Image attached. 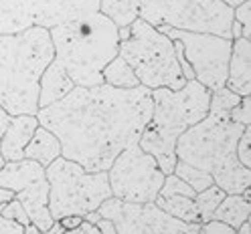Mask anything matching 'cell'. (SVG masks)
I'll return each instance as SVG.
<instances>
[{"label":"cell","instance_id":"1","mask_svg":"<svg viewBox=\"0 0 251 234\" xmlns=\"http://www.w3.org/2000/svg\"><path fill=\"white\" fill-rule=\"evenodd\" d=\"M152 115V95L146 85L118 89L107 83L75 85L65 97L41 107L39 126L51 129L61 155L101 171L130 144H136Z\"/></svg>","mask_w":251,"mask_h":234},{"label":"cell","instance_id":"2","mask_svg":"<svg viewBox=\"0 0 251 234\" xmlns=\"http://www.w3.org/2000/svg\"><path fill=\"white\" fill-rule=\"evenodd\" d=\"M243 128L229 113L209 111L178 135L176 160L209 171L225 194H241L251 186V168H245L237 158V142Z\"/></svg>","mask_w":251,"mask_h":234},{"label":"cell","instance_id":"3","mask_svg":"<svg viewBox=\"0 0 251 234\" xmlns=\"http://www.w3.org/2000/svg\"><path fill=\"white\" fill-rule=\"evenodd\" d=\"M55 59L49 28L0 35V105L10 115L39 111V81Z\"/></svg>","mask_w":251,"mask_h":234},{"label":"cell","instance_id":"4","mask_svg":"<svg viewBox=\"0 0 251 234\" xmlns=\"http://www.w3.org/2000/svg\"><path fill=\"white\" fill-rule=\"evenodd\" d=\"M152 115L140 135L138 144L156 160L158 168L172 174L176 164V139L209 113L211 91L197 79H188L180 89L156 87L150 89Z\"/></svg>","mask_w":251,"mask_h":234},{"label":"cell","instance_id":"5","mask_svg":"<svg viewBox=\"0 0 251 234\" xmlns=\"http://www.w3.org/2000/svg\"><path fill=\"white\" fill-rule=\"evenodd\" d=\"M55 61L79 87L103 83V67L118 55V26L105 14L91 12L87 17L49 28Z\"/></svg>","mask_w":251,"mask_h":234},{"label":"cell","instance_id":"6","mask_svg":"<svg viewBox=\"0 0 251 234\" xmlns=\"http://www.w3.org/2000/svg\"><path fill=\"white\" fill-rule=\"evenodd\" d=\"M118 55L132 67L140 85H146L148 89H180L186 83L175 43L140 17L130 24V35L120 41Z\"/></svg>","mask_w":251,"mask_h":234},{"label":"cell","instance_id":"7","mask_svg":"<svg viewBox=\"0 0 251 234\" xmlns=\"http://www.w3.org/2000/svg\"><path fill=\"white\" fill-rule=\"evenodd\" d=\"M45 176L49 182V212L53 220L65 214L85 216L112 196L107 170L87 171L81 164L63 155L45 168Z\"/></svg>","mask_w":251,"mask_h":234},{"label":"cell","instance_id":"8","mask_svg":"<svg viewBox=\"0 0 251 234\" xmlns=\"http://www.w3.org/2000/svg\"><path fill=\"white\" fill-rule=\"evenodd\" d=\"M140 19L152 26L231 39L233 6L223 0H140Z\"/></svg>","mask_w":251,"mask_h":234},{"label":"cell","instance_id":"9","mask_svg":"<svg viewBox=\"0 0 251 234\" xmlns=\"http://www.w3.org/2000/svg\"><path fill=\"white\" fill-rule=\"evenodd\" d=\"M112 196L126 202H154L164 182V171L140 144L124 148L107 168Z\"/></svg>","mask_w":251,"mask_h":234},{"label":"cell","instance_id":"10","mask_svg":"<svg viewBox=\"0 0 251 234\" xmlns=\"http://www.w3.org/2000/svg\"><path fill=\"white\" fill-rule=\"evenodd\" d=\"M100 10V0H0V35L53 28Z\"/></svg>","mask_w":251,"mask_h":234},{"label":"cell","instance_id":"11","mask_svg":"<svg viewBox=\"0 0 251 234\" xmlns=\"http://www.w3.org/2000/svg\"><path fill=\"white\" fill-rule=\"evenodd\" d=\"M156 28L180 44L186 63L191 65L195 79L201 85H205L209 91H215L225 85L233 39H225L211 33L176 30L170 26H156Z\"/></svg>","mask_w":251,"mask_h":234},{"label":"cell","instance_id":"12","mask_svg":"<svg viewBox=\"0 0 251 234\" xmlns=\"http://www.w3.org/2000/svg\"><path fill=\"white\" fill-rule=\"evenodd\" d=\"M100 216L112 220L116 234H197L201 224L182 222L156 202H126L109 196L98 206Z\"/></svg>","mask_w":251,"mask_h":234},{"label":"cell","instance_id":"13","mask_svg":"<svg viewBox=\"0 0 251 234\" xmlns=\"http://www.w3.org/2000/svg\"><path fill=\"white\" fill-rule=\"evenodd\" d=\"M0 186L12 190L14 198L25 206L30 222L41 232H47L53 224V216L49 212V182L45 168L28 158L6 162L0 170Z\"/></svg>","mask_w":251,"mask_h":234},{"label":"cell","instance_id":"14","mask_svg":"<svg viewBox=\"0 0 251 234\" xmlns=\"http://www.w3.org/2000/svg\"><path fill=\"white\" fill-rule=\"evenodd\" d=\"M37 128H39L37 115L21 113L10 117L8 128L0 137V153H2L4 162H17L25 158V148Z\"/></svg>","mask_w":251,"mask_h":234},{"label":"cell","instance_id":"15","mask_svg":"<svg viewBox=\"0 0 251 234\" xmlns=\"http://www.w3.org/2000/svg\"><path fill=\"white\" fill-rule=\"evenodd\" d=\"M225 87L237 95H251V39H233Z\"/></svg>","mask_w":251,"mask_h":234},{"label":"cell","instance_id":"16","mask_svg":"<svg viewBox=\"0 0 251 234\" xmlns=\"http://www.w3.org/2000/svg\"><path fill=\"white\" fill-rule=\"evenodd\" d=\"M73 87H75V83L67 75V71L61 67L59 61L53 59L51 63L47 65L45 73L41 75V81H39V109L59 101L61 97H65Z\"/></svg>","mask_w":251,"mask_h":234},{"label":"cell","instance_id":"17","mask_svg":"<svg viewBox=\"0 0 251 234\" xmlns=\"http://www.w3.org/2000/svg\"><path fill=\"white\" fill-rule=\"evenodd\" d=\"M59 155H61V144H59L57 135L51 129L39 126L25 148V158L35 160L43 168H47L53 160H57Z\"/></svg>","mask_w":251,"mask_h":234},{"label":"cell","instance_id":"18","mask_svg":"<svg viewBox=\"0 0 251 234\" xmlns=\"http://www.w3.org/2000/svg\"><path fill=\"white\" fill-rule=\"evenodd\" d=\"M249 216H251V200H247L243 194H225L221 204L213 212V218L227 222L229 226L235 228V232H237V226L243 220H247Z\"/></svg>","mask_w":251,"mask_h":234},{"label":"cell","instance_id":"19","mask_svg":"<svg viewBox=\"0 0 251 234\" xmlns=\"http://www.w3.org/2000/svg\"><path fill=\"white\" fill-rule=\"evenodd\" d=\"M156 206H160L164 212H168L170 216L178 218L182 222H191V224H201L199 218V210L195 204V198L191 196H156Z\"/></svg>","mask_w":251,"mask_h":234},{"label":"cell","instance_id":"20","mask_svg":"<svg viewBox=\"0 0 251 234\" xmlns=\"http://www.w3.org/2000/svg\"><path fill=\"white\" fill-rule=\"evenodd\" d=\"M100 12L118 28L130 26L140 17V0H100Z\"/></svg>","mask_w":251,"mask_h":234},{"label":"cell","instance_id":"21","mask_svg":"<svg viewBox=\"0 0 251 234\" xmlns=\"http://www.w3.org/2000/svg\"><path fill=\"white\" fill-rule=\"evenodd\" d=\"M101 75H103V83L112 85V87H118V89H132V87H138L140 85L136 73L132 71V67L126 63V61L120 55H116L103 67Z\"/></svg>","mask_w":251,"mask_h":234},{"label":"cell","instance_id":"22","mask_svg":"<svg viewBox=\"0 0 251 234\" xmlns=\"http://www.w3.org/2000/svg\"><path fill=\"white\" fill-rule=\"evenodd\" d=\"M223 198H225V192H223V188H219L217 184H211L209 188L195 194V204H197V210H199L201 224L207 222L209 218H213V212L217 210L219 204H221Z\"/></svg>","mask_w":251,"mask_h":234},{"label":"cell","instance_id":"23","mask_svg":"<svg viewBox=\"0 0 251 234\" xmlns=\"http://www.w3.org/2000/svg\"><path fill=\"white\" fill-rule=\"evenodd\" d=\"M172 174H176L178 178H182L195 192H201V190L209 188L211 184H215L213 182V176L209 174V171H202V170H199V168H195L191 164L182 162V160H176Z\"/></svg>","mask_w":251,"mask_h":234},{"label":"cell","instance_id":"24","mask_svg":"<svg viewBox=\"0 0 251 234\" xmlns=\"http://www.w3.org/2000/svg\"><path fill=\"white\" fill-rule=\"evenodd\" d=\"M239 101H241V95H237L235 91H231L229 87L223 85V87L211 91L209 111H213V113H229Z\"/></svg>","mask_w":251,"mask_h":234},{"label":"cell","instance_id":"25","mask_svg":"<svg viewBox=\"0 0 251 234\" xmlns=\"http://www.w3.org/2000/svg\"><path fill=\"white\" fill-rule=\"evenodd\" d=\"M0 214L6 216V218H12V220H17V222H21L25 228L30 224V218H28L25 206L21 204V200H17V198H12L10 202H6V204L0 208Z\"/></svg>","mask_w":251,"mask_h":234},{"label":"cell","instance_id":"26","mask_svg":"<svg viewBox=\"0 0 251 234\" xmlns=\"http://www.w3.org/2000/svg\"><path fill=\"white\" fill-rule=\"evenodd\" d=\"M237 158L245 168H251V126H245L237 142Z\"/></svg>","mask_w":251,"mask_h":234},{"label":"cell","instance_id":"27","mask_svg":"<svg viewBox=\"0 0 251 234\" xmlns=\"http://www.w3.org/2000/svg\"><path fill=\"white\" fill-rule=\"evenodd\" d=\"M229 117L233 121L241 123V126H251V99H249V95L241 97V101L229 111Z\"/></svg>","mask_w":251,"mask_h":234},{"label":"cell","instance_id":"28","mask_svg":"<svg viewBox=\"0 0 251 234\" xmlns=\"http://www.w3.org/2000/svg\"><path fill=\"white\" fill-rule=\"evenodd\" d=\"M199 232H205V234H237L233 226H229L223 220H217V218H209L207 222H202Z\"/></svg>","mask_w":251,"mask_h":234},{"label":"cell","instance_id":"29","mask_svg":"<svg viewBox=\"0 0 251 234\" xmlns=\"http://www.w3.org/2000/svg\"><path fill=\"white\" fill-rule=\"evenodd\" d=\"M233 19L241 22V26H251V4L249 0H243L237 6H233Z\"/></svg>","mask_w":251,"mask_h":234},{"label":"cell","instance_id":"30","mask_svg":"<svg viewBox=\"0 0 251 234\" xmlns=\"http://www.w3.org/2000/svg\"><path fill=\"white\" fill-rule=\"evenodd\" d=\"M23 232H25V226L21 222L0 214V234H23Z\"/></svg>","mask_w":251,"mask_h":234},{"label":"cell","instance_id":"31","mask_svg":"<svg viewBox=\"0 0 251 234\" xmlns=\"http://www.w3.org/2000/svg\"><path fill=\"white\" fill-rule=\"evenodd\" d=\"M81 220H83V216H79V214H65V216L59 218V224L63 226L65 232H73L77 226L81 224Z\"/></svg>","mask_w":251,"mask_h":234},{"label":"cell","instance_id":"32","mask_svg":"<svg viewBox=\"0 0 251 234\" xmlns=\"http://www.w3.org/2000/svg\"><path fill=\"white\" fill-rule=\"evenodd\" d=\"M75 234H100V228L96 226V222H89V220H81V224L73 230Z\"/></svg>","mask_w":251,"mask_h":234},{"label":"cell","instance_id":"33","mask_svg":"<svg viewBox=\"0 0 251 234\" xmlns=\"http://www.w3.org/2000/svg\"><path fill=\"white\" fill-rule=\"evenodd\" d=\"M96 226L100 228V234H116V226L112 220H107V218L100 216V220L96 222Z\"/></svg>","mask_w":251,"mask_h":234},{"label":"cell","instance_id":"34","mask_svg":"<svg viewBox=\"0 0 251 234\" xmlns=\"http://www.w3.org/2000/svg\"><path fill=\"white\" fill-rule=\"evenodd\" d=\"M10 113L6 111V109L2 107V105H0V137H2V133H4V129L8 128V123H10Z\"/></svg>","mask_w":251,"mask_h":234},{"label":"cell","instance_id":"35","mask_svg":"<svg viewBox=\"0 0 251 234\" xmlns=\"http://www.w3.org/2000/svg\"><path fill=\"white\" fill-rule=\"evenodd\" d=\"M12 198H14V192L8 190V188H4V186H0V208H2L6 202H10Z\"/></svg>","mask_w":251,"mask_h":234},{"label":"cell","instance_id":"36","mask_svg":"<svg viewBox=\"0 0 251 234\" xmlns=\"http://www.w3.org/2000/svg\"><path fill=\"white\" fill-rule=\"evenodd\" d=\"M241 37V22H237L233 19V22H231V39H239Z\"/></svg>","mask_w":251,"mask_h":234},{"label":"cell","instance_id":"37","mask_svg":"<svg viewBox=\"0 0 251 234\" xmlns=\"http://www.w3.org/2000/svg\"><path fill=\"white\" fill-rule=\"evenodd\" d=\"M223 2H227L229 6H237L239 2H243V0H223Z\"/></svg>","mask_w":251,"mask_h":234},{"label":"cell","instance_id":"38","mask_svg":"<svg viewBox=\"0 0 251 234\" xmlns=\"http://www.w3.org/2000/svg\"><path fill=\"white\" fill-rule=\"evenodd\" d=\"M4 164H6V162H4V158H2V153H0V170H2Z\"/></svg>","mask_w":251,"mask_h":234}]
</instances>
